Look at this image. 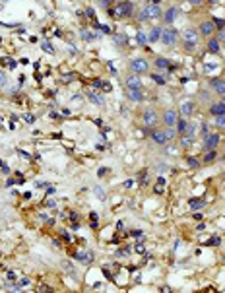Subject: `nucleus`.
Instances as JSON below:
<instances>
[{"label":"nucleus","mask_w":225,"mask_h":293,"mask_svg":"<svg viewBox=\"0 0 225 293\" xmlns=\"http://www.w3.org/2000/svg\"><path fill=\"white\" fill-rule=\"evenodd\" d=\"M132 10H134L132 2H118V4H114L113 8H109V16H111V18H117V19L128 18V16H132Z\"/></svg>","instance_id":"nucleus-1"},{"label":"nucleus","mask_w":225,"mask_h":293,"mask_svg":"<svg viewBox=\"0 0 225 293\" xmlns=\"http://www.w3.org/2000/svg\"><path fill=\"white\" fill-rule=\"evenodd\" d=\"M159 16H163V14H161V8H159V4H148V6L142 8V12H140V18L144 19V22L155 19V18H159Z\"/></svg>","instance_id":"nucleus-2"},{"label":"nucleus","mask_w":225,"mask_h":293,"mask_svg":"<svg viewBox=\"0 0 225 293\" xmlns=\"http://www.w3.org/2000/svg\"><path fill=\"white\" fill-rule=\"evenodd\" d=\"M177 39H179V33H177V29H173V27L161 31V41L165 45H175V43H177Z\"/></svg>","instance_id":"nucleus-3"},{"label":"nucleus","mask_w":225,"mask_h":293,"mask_svg":"<svg viewBox=\"0 0 225 293\" xmlns=\"http://www.w3.org/2000/svg\"><path fill=\"white\" fill-rule=\"evenodd\" d=\"M130 70L134 74H144V72H148V62L144 58H136V60L130 62Z\"/></svg>","instance_id":"nucleus-4"},{"label":"nucleus","mask_w":225,"mask_h":293,"mask_svg":"<svg viewBox=\"0 0 225 293\" xmlns=\"http://www.w3.org/2000/svg\"><path fill=\"white\" fill-rule=\"evenodd\" d=\"M219 134H208L206 136V140H204V148H206V150H215V148H218V144H219Z\"/></svg>","instance_id":"nucleus-5"},{"label":"nucleus","mask_w":225,"mask_h":293,"mask_svg":"<svg viewBox=\"0 0 225 293\" xmlns=\"http://www.w3.org/2000/svg\"><path fill=\"white\" fill-rule=\"evenodd\" d=\"M144 124L146 126H155L157 124V113L153 109H146L144 111Z\"/></svg>","instance_id":"nucleus-6"},{"label":"nucleus","mask_w":225,"mask_h":293,"mask_svg":"<svg viewBox=\"0 0 225 293\" xmlns=\"http://www.w3.org/2000/svg\"><path fill=\"white\" fill-rule=\"evenodd\" d=\"M210 88L214 89L215 93L223 95V93H225V80H219V78H212V80H210Z\"/></svg>","instance_id":"nucleus-7"},{"label":"nucleus","mask_w":225,"mask_h":293,"mask_svg":"<svg viewBox=\"0 0 225 293\" xmlns=\"http://www.w3.org/2000/svg\"><path fill=\"white\" fill-rule=\"evenodd\" d=\"M126 88L128 89H142V80L134 74V76H128L126 78Z\"/></svg>","instance_id":"nucleus-8"},{"label":"nucleus","mask_w":225,"mask_h":293,"mask_svg":"<svg viewBox=\"0 0 225 293\" xmlns=\"http://www.w3.org/2000/svg\"><path fill=\"white\" fill-rule=\"evenodd\" d=\"M74 256H76V260H80L81 264H91V260H93V254L89 253V250H80V253H76Z\"/></svg>","instance_id":"nucleus-9"},{"label":"nucleus","mask_w":225,"mask_h":293,"mask_svg":"<svg viewBox=\"0 0 225 293\" xmlns=\"http://www.w3.org/2000/svg\"><path fill=\"white\" fill-rule=\"evenodd\" d=\"M198 31L202 33L204 37H208V35H212V33L215 31V25H214V22H204V23H200V27H198Z\"/></svg>","instance_id":"nucleus-10"},{"label":"nucleus","mask_w":225,"mask_h":293,"mask_svg":"<svg viewBox=\"0 0 225 293\" xmlns=\"http://www.w3.org/2000/svg\"><path fill=\"white\" fill-rule=\"evenodd\" d=\"M188 206H190L192 212H198V210H202L204 206H206V198H190Z\"/></svg>","instance_id":"nucleus-11"},{"label":"nucleus","mask_w":225,"mask_h":293,"mask_svg":"<svg viewBox=\"0 0 225 293\" xmlns=\"http://www.w3.org/2000/svg\"><path fill=\"white\" fill-rule=\"evenodd\" d=\"M151 140H153L155 144H159V146L167 144V136H165L163 130H153V132H151Z\"/></svg>","instance_id":"nucleus-12"},{"label":"nucleus","mask_w":225,"mask_h":293,"mask_svg":"<svg viewBox=\"0 0 225 293\" xmlns=\"http://www.w3.org/2000/svg\"><path fill=\"white\" fill-rule=\"evenodd\" d=\"M177 121H179V115L175 113L173 109L165 111V124L167 126H175V124H177Z\"/></svg>","instance_id":"nucleus-13"},{"label":"nucleus","mask_w":225,"mask_h":293,"mask_svg":"<svg viewBox=\"0 0 225 293\" xmlns=\"http://www.w3.org/2000/svg\"><path fill=\"white\" fill-rule=\"evenodd\" d=\"M192 111H194V105H192L190 101H185L181 105V117H185V118H188L192 115Z\"/></svg>","instance_id":"nucleus-14"},{"label":"nucleus","mask_w":225,"mask_h":293,"mask_svg":"<svg viewBox=\"0 0 225 293\" xmlns=\"http://www.w3.org/2000/svg\"><path fill=\"white\" fill-rule=\"evenodd\" d=\"M177 14H179V10L175 6H171L169 10L165 12V16H163V19H165V23H173L175 22V18H177Z\"/></svg>","instance_id":"nucleus-15"},{"label":"nucleus","mask_w":225,"mask_h":293,"mask_svg":"<svg viewBox=\"0 0 225 293\" xmlns=\"http://www.w3.org/2000/svg\"><path fill=\"white\" fill-rule=\"evenodd\" d=\"M210 113L214 117H219V115H225V103H214L210 107Z\"/></svg>","instance_id":"nucleus-16"},{"label":"nucleus","mask_w":225,"mask_h":293,"mask_svg":"<svg viewBox=\"0 0 225 293\" xmlns=\"http://www.w3.org/2000/svg\"><path fill=\"white\" fill-rule=\"evenodd\" d=\"M126 95H128V99H132V101H142V99H144V95H142V89H128V93H126Z\"/></svg>","instance_id":"nucleus-17"},{"label":"nucleus","mask_w":225,"mask_h":293,"mask_svg":"<svg viewBox=\"0 0 225 293\" xmlns=\"http://www.w3.org/2000/svg\"><path fill=\"white\" fill-rule=\"evenodd\" d=\"M161 31H163V29H159V27H153V29H151V33L148 35V41H151V43L159 41V39H161Z\"/></svg>","instance_id":"nucleus-18"},{"label":"nucleus","mask_w":225,"mask_h":293,"mask_svg":"<svg viewBox=\"0 0 225 293\" xmlns=\"http://www.w3.org/2000/svg\"><path fill=\"white\" fill-rule=\"evenodd\" d=\"M87 97H89V101L95 103V105H103V97H101L99 93H95V91H87Z\"/></svg>","instance_id":"nucleus-19"},{"label":"nucleus","mask_w":225,"mask_h":293,"mask_svg":"<svg viewBox=\"0 0 225 293\" xmlns=\"http://www.w3.org/2000/svg\"><path fill=\"white\" fill-rule=\"evenodd\" d=\"M186 128H188L186 118H185V117H182V118H179V121H177V132H179V134H185V132H186Z\"/></svg>","instance_id":"nucleus-20"},{"label":"nucleus","mask_w":225,"mask_h":293,"mask_svg":"<svg viewBox=\"0 0 225 293\" xmlns=\"http://www.w3.org/2000/svg\"><path fill=\"white\" fill-rule=\"evenodd\" d=\"M182 37H185V41H194V43H196V39H198V31L186 29L185 33H182Z\"/></svg>","instance_id":"nucleus-21"},{"label":"nucleus","mask_w":225,"mask_h":293,"mask_svg":"<svg viewBox=\"0 0 225 293\" xmlns=\"http://www.w3.org/2000/svg\"><path fill=\"white\" fill-rule=\"evenodd\" d=\"M208 51L214 52V55H218V52H219V41L218 39H210V43H208Z\"/></svg>","instance_id":"nucleus-22"},{"label":"nucleus","mask_w":225,"mask_h":293,"mask_svg":"<svg viewBox=\"0 0 225 293\" xmlns=\"http://www.w3.org/2000/svg\"><path fill=\"white\" fill-rule=\"evenodd\" d=\"M113 39H114L117 45H126V43H128V37L122 35V33H120V35H113Z\"/></svg>","instance_id":"nucleus-23"},{"label":"nucleus","mask_w":225,"mask_h":293,"mask_svg":"<svg viewBox=\"0 0 225 293\" xmlns=\"http://www.w3.org/2000/svg\"><path fill=\"white\" fill-rule=\"evenodd\" d=\"M155 66H157V68H169V60H167V58H163V56H159V58L157 60H155Z\"/></svg>","instance_id":"nucleus-24"},{"label":"nucleus","mask_w":225,"mask_h":293,"mask_svg":"<svg viewBox=\"0 0 225 293\" xmlns=\"http://www.w3.org/2000/svg\"><path fill=\"white\" fill-rule=\"evenodd\" d=\"M215 155H218V154H215V150H206V155H204V161H206V163L214 161V159H215Z\"/></svg>","instance_id":"nucleus-25"},{"label":"nucleus","mask_w":225,"mask_h":293,"mask_svg":"<svg viewBox=\"0 0 225 293\" xmlns=\"http://www.w3.org/2000/svg\"><path fill=\"white\" fill-rule=\"evenodd\" d=\"M151 80H153L155 82V84H159V85H163V84H165V76H161V74H151Z\"/></svg>","instance_id":"nucleus-26"},{"label":"nucleus","mask_w":225,"mask_h":293,"mask_svg":"<svg viewBox=\"0 0 225 293\" xmlns=\"http://www.w3.org/2000/svg\"><path fill=\"white\" fill-rule=\"evenodd\" d=\"M136 39H138V45H146V43H148V35H146L144 31H138Z\"/></svg>","instance_id":"nucleus-27"},{"label":"nucleus","mask_w":225,"mask_h":293,"mask_svg":"<svg viewBox=\"0 0 225 293\" xmlns=\"http://www.w3.org/2000/svg\"><path fill=\"white\" fill-rule=\"evenodd\" d=\"M80 35H81V39H84V41H93V39H95V35H91L87 29H81Z\"/></svg>","instance_id":"nucleus-28"},{"label":"nucleus","mask_w":225,"mask_h":293,"mask_svg":"<svg viewBox=\"0 0 225 293\" xmlns=\"http://www.w3.org/2000/svg\"><path fill=\"white\" fill-rule=\"evenodd\" d=\"M163 132H165L167 140H173V138H175V132H177V130H175V126H167V130H163Z\"/></svg>","instance_id":"nucleus-29"},{"label":"nucleus","mask_w":225,"mask_h":293,"mask_svg":"<svg viewBox=\"0 0 225 293\" xmlns=\"http://www.w3.org/2000/svg\"><path fill=\"white\" fill-rule=\"evenodd\" d=\"M29 283H31V280H29V278H22V282H18V286H16L14 289L18 291L19 287H25V286H29Z\"/></svg>","instance_id":"nucleus-30"},{"label":"nucleus","mask_w":225,"mask_h":293,"mask_svg":"<svg viewBox=\"0 0 225 293\" xmlns=\"http://www.w3.org/2000/svg\"><path fill=\"white\" fill-rule=\"evenodd\" d=\"M192 144V136H182V140H181V146L182 148H188Z\"/></svg>","instance_id":"nucleus-31"},{"label":"nucleus","mask_w":225,"mask_h":293,"mask_svg":"<svg viewBox=\"0 0 225 293\" xmlns=\"http://www.w3.org/2000/svg\"><path fill=\"white\" fill-rule=\"evenodd\" d=\"M43 51H45V52H51V55H52V52H55V47H52L49 41H45V43H43Z\"/></svg>","instance_id":"nucleus-32"},{"label":"nucleus","mask_w":225,"mask_h":293,"mask_svg":"<svg viewBox=\"0 0 225 293\" xmlns=\"http://www.w3.org/2000/svg\"><path fill=\"white\" fill-rule=\"evenodd\" d=\"M186 163H188V165H190V167H198V165H200V161H198V159H194V157H190V155H188V157H186Z\"/></svg>","instance_id":"nucleus-33"},{"label":"nucleus","mask_w":225,"mask_h":293,"mask_svg":"<svg viewBox=\"0 0 225 293\" xmlns=\"http://www.w3.org/2000/svg\"><path fill=\"white\" fill-rule=\"evenodd\" d=\"M93 192H95V196H99V200H105V198H107V196H105V192L101 190L99 187H95V188H93Z\"/></svg>","instance_id":"nucleus-34"},{"label":"nucleus","mask_w":225,"mask_h":293,"mask_svg":"<svg viewBox=\"0 0 225 293\" xmlns=\"http://www.w3.org/2000/svg\"><path fill=\"white\" fill-rule=\"evenodd\" d=\"M185 49H186V51H194L196 43H194V41H185Z\"/></svg>","instance_id":"nucleus-35"},{"label":"nucleus","mask_w":225,"mask_h":293,"mask_svg":"<svg viewBox=\"0 0 225 293\" xmlns=\"http://www.w3.org/2000/svg\"><path fill=\"white\" fill-rule=\"evenodd\" d=\"M4 64H6L8 68H12V70H14L16 66H18V64H16V60H12V58H4Z\"/></svg>","instance_id":"nucleus-36"},{"label":"nucleus","mask_w":225,"mask_h":293,"mask_svg":"<svg viewBox=\"0 0 225 293\" xmlns=\"http://www.w3.org/2000/svg\"><path fill=\"white\" fill-rule=\"evenodd\" d=\"M215 124H218V126H225V115H219V117H215Z\"/></svg>","instance_id":"nucleus-37"},{"label":"nucleus","mask_w":225,"mask_h":293,"mask_svg":"<svg viewBox=\"0 0 225 293\" xmlns=\"http://www.w3.org/2000/svg\"><path fill=\"white\" fill-rule=\"evenodd\" d=\"M214 25L218 27V29H223V27H225V19H214Z\"/></svg>","instance_id":"nucleus-38"},{"label":"nucleus","mask_w":225,"mask_h":293,"mask_svg":"<svg viewBox=\"0 0 225 293\" xmlns=\"http://www.w3.org/2000/svg\"><path fill=\"white\" fill-rule=\"evenodd\" d=\"M60 237H62L64 241H72V235L68 233V231H60Z\"/></svg>","instance_id":"nucleus-39"},{"label":"nucleus","mask_w":225,"mask_h":293,"mask_svg":"<svg viewBox=\"0 0 225 293\" xmlns=\"http://www.w3.org/2000/svg\"><path fill=\"white\" fill-rule=\"evenodd\" d=\"M218 41H219V43H225V27H223V29H219V35H218Z\"/></svg>","instance_id":"nucleus-40"},{"label":"nucleus","mask_w":225,"mask_h":293,"mask_svg":"<svg viewBox=\"0 0 225 293\" xmlns=\"http://www.w3.org/2000/svg\"><path fill=\"white\" fill-rule=\"evenodd\" d=\"M95 27H99V29L103 31V33H113V31H111V27H107V25H99V23H95Z\"/></svg>","instance_id":"nucleus-41"},{"label":"nucleus","mask_w":225,"mask_h":293,"mask_svg":"<svg viewBox=\"0 0 225 293\" xmlns=\"http://www.w3.org/2000/svg\"><path fill=\"white\" fill-rule=\"evenodd\" d=\"M6 282L8 283H14L16 282V274H14V272H8V280H6Z\"/></svg>","instance_id":"nucleus-42"},{"label":"nucleus","mask_w":225,"mask_h":293,"mask_svg":"<svg viewBox=\"0 0 225 293\" xmlns=\"http://www.w3.org/2000/svg\"><path fill=\"white\" fill-rule=\"evenodd\" d=\"M85 14H87V18H95V10H93V8H87V10H85Z\"/></svg>","instance_id":"nucleus-43"},{"label":"nucleus","mask_w":225,"mask_h":293,"mask_svg":"<svg viewBox=\"0 0 225 293\" xmlns=\"http://www.w3.org/2000/svg\"><path fill=\"white\" fill-rule=\"evenodd\" d=\"M62 266H64V270H66V272H70V274H74V268L70 266V262H64Z\"/></svg>","instance_id":"nucleus-44"},{"label":"nucleus","mask_w":225,"mask_h":293,"mask_svg":"<svg viewBox=\"0 0 225 293\" xmlns=\"http://www.w3.org/2000/svg\"><path fill=\"white\" fill-rule=\"evenodd\" d=\"M35 187H37V188H47V187H49V183H43V181H37V183H35Z\"/></svg>","instance_id":"nucleus-45"},{"label":"nucleus","mask_w":225,"mask_h":293,"mask_svg":"<svg viewBox=\"0 0 225 293\" xmlns=\"http://www.w3.org/2000/svg\"><path fill=\"white\" fill-rule=\"evenodd\" d=\"M45 206H47V208H55L56 202H55V200H47V202H45Z\"/></svg>","instance_id":"nucleus-46"},{"label":"nucleus","mask_w":225,"mask_h":293,"mask_svg":"<svg viewBox=\"0 0 225 293\" xmlns=\"http://www.w3.org/2000/svg\"><path fill=\"white\" fill-rule=\"evenodd\" d=\"M144 250H146V249H144V245H142V243H138V245H136V253H140V254H142Z\"/></svg>","instance_id":"nucleus-47"},{"label":"nucleus","mask_w":225,"mask_h":293,"mask_svg":"<svg viewBox=\"0 0 225 293\" xmlns=\"http://www.w3.org/2000/svg\"><path fill=\"white\" fill-rule=\"evenodd\" d=\"M146 177H148V171L144 169V171H142L140 175H138V179H140V181H146Z\"/></svg>","instance_id":"nucleus-48"},{"label":"nucleus","mask_w":225,"mask_h":293,"mask_svg":"<svg viewBox=\"0 0 225 293\" xmlns=\"http://www.w3.org/2000/svg\"><path fill=\"white\" fill-rule=\"evenodd\" d=\"M101 88H103L105 91H109V89H111V84H109V82H103V84H101Z\"/></svg>","instance_id":"nucleus-49"},{"label":"nucleus","mask_w":225,"mask_h":293,"mask_svg":"<svg viewBox=\"0 0 225 293\" xmlns=\"http://www.w3.org/2000/svg\"><path fill=\"white\" fill-rule=\"evenodd\" d=\"M107 171H109L107 167H101V169H99V173H97V175H99V177H103V175H107Z\"/></svg>","instance_id":"nucleus-50"},{"label":"nucleus","mask_w":225,"mask_h":293,"mask_svg":"<svg viewBox=\"0 0 225 293\" xmlns=\"http://www.w3.org/2000/svg\"><path fill=\"white\" fill-rule=\"evenodd\" d=\"M132 235H134V237H138V239H140V237H142V235H144V233H142L140 229H134V231H132Z\"/></svg>","instance_id":"nucleus-51"},{"label":"nucleus","mask_w":225,"mask_h":293,"mask_svg":"<svg viewBox=\"0 0 225 293\" xmlns=\"http://www.w3.org/2000/svg\"><path fill=\"white\" fill-rule=\"evenodd\" d=\"M25 121H27V122H33V121H35L33 115H25Z\"/></svg>","instance_id":"nucleus-52"},{"label":"nucleus","mask_w":225,"mask_h":293,"mask_svg":"<svg viewBox=\"0 0 225 293\" xmlns=\"http://www.w3.org/2000/svg\"><path fill=\"white\" fill-rule=\"evenodd\" d=\"M89 217H91V221H97V214H95V212L89 214Z\"/></svg>","instance_id":"nucleus-53"},{"label":"nucleus","mask_w":225,"mask_h":293,"mask_svg":"<svg viewBox=\"0 0 225 293\" xmlns=\"http://www.w3.org/2000/svg\"><path fill=\"white\" fill-rule=\"evenodd\" d=\"M202 132H204V136L210 134V132H208V124H204V126H202Z\"/></svg>","instance_id":"nucleus-54"},{"label":"nucleus","mask_w":225,"mask_h":293,"mask_svg":"<svg viewBox=\"0 0 225 293\" xmlns=\"http://www.w3.org/2000/svg\"><path fill=\"white\" fill-rule=\"evenodd\" d=\"M4 84H6V78H4L2 72H0V85H4Z\"/></svg>","instance_id":"nucleus-55"},{"label":"nucleus","mask_w":225,"mask_h":293,"mask_svg":"<svg viewBox=\"0 0 225 293\" xmlns=\"http://www.w3.org/2000/svg\"><path fill=\"white\" fill-rule=\"evenodd\" d=\"M188 2H190V4H194V6H198V4L202 2V0H188Z\"/></svg>","instance_id":"nucleus-56"},{"label":"nucleus","mask_w":225,"mask_h":293,"mask_svg":"<svg viewBox=\"0 0 225 293\" xmlns=\"http://www.w3.org/2000/svg\"><path fill=\"white\" fill-rule=\"evenodd\" d=\"M109 2H113V0H101V4H103V6H107Z\"/></svg>","instance_id":"nucleus-57"},{"label":"nucleus","mask_w":225,"mask_h":293,"mask_svg":"<svg viewBox=\"0 0 225 293\" xmlns=\"http://www.w3.org/2000/svg\"><path fill=\"white\" fill-rule=\"evenodd\" d=\"M161 0H150V4H159Z\"/></svg>","instance_id":"nucleus-58"},{"label":"nucleus","mask_w":225,"mask_h":293,"mask_svg":"<svg viewBox=\"0 0 225 293\" xmlns=\"http://www.w3.org/2000/svg\"><path fill=\"white\" fill-rule=\"evenodd\" d=\"M210 2H212V4H218V0H210Z\"/></svg>","instance_id":"nucleus-59"},{"label":"nucleus","mask_w":225,"mask_h":293,"mask_svg":"<svg viewBox=\"0 0 225 293\" xmlns=\"http://www.w3.org/2000/svg\"><path fill=\"white\" fill-rule=\"evenodd\" d=\"M223 103H225V93H223Z\"/></svg>","instance_id":"nucleus-60"},{"label":"nucleus","mask_w":225,"mask_h":293,"mask_svg":"<svg viewBox=\"0 0 225 293\" xmlns=\"http://www.w3.org/2000/svg\"><path fill=\"white\" fill-rule=\"evenodd\" d=\"M4 2H6V0H4Z\"/></svg>","instance_id":"nucleus-61"}]
</instances>
